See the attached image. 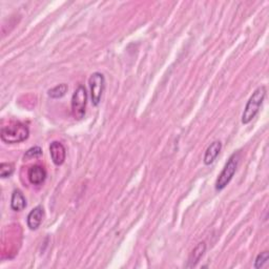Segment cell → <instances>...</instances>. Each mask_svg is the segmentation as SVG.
Listing matches in <instances>:
<instances>
[{
	"label": "cell",
	"mask_w": 269,
	"mask_h": 269,
	"mask_svg": "<svg viewBox=\"0 0 269 269\" xmlns=\"http://www.w3.org/2000/svg\"><path fill=\"white\" fill-rule=\"evenodd\" d=\"M67 89H69V86H67V84L61 83V84H59V85H57L53 88L49 89L48 95L51 97V98H53V99H59V98H62V97L67 93Z\"/></svg>",
	"instance_id": "cell-12"
},
{
	"label": "cell",
	"mask_w": 269,
	"mask_h": 269,
	"mask_svg": "<svg viewBox=\"0 0 269 269\" xmlns=\"http://www.w3.org/2000/svg\"><path fill=\"white\" fill-rule=\"evenodd\" d=\"M87 103V92L83 85H79L72 97V114L76 120L84 118Z\"/></svg>",
	"instance_id": "cell-4"
},
{
	"label": "cell",
	"mask_w": 269,
	"mask_h": 269,
	"mask_svg": "<svg viewBox=\"0 0 269 269\" xmlns=\"http://www.w3.org/2000/svg\"><path fill=\"white\" fill-rule=\"evenodd\" d=\"M27 207V200L20 190L16 189L12 193L11 208L14 212H21Z\"/></svg>",
	"instance_id": "cell-10"
},
{
	"label": "cell",
	"mask_w": 269,
	"mask_h": 269,
	"mask_svg": "<svg viewBox=\"0 0 269 269\" xmlns=\"http://www.w3.org/2000/svg\"><path fill=\"white\" fill-rule=\"evenodd\" d=\"M205 250H206V244H205V242L199 243L196 246V247H195V249H193L191 251V255L189 256V259H188V267L196 266L198 264L199 261L201 260V258L203 257Z\"/></svg>",
	"instance_id": "cell-11"
},
{
	"label": "cell",
	"mask_w": 269,
	"mask_h": 269,
	"mask_svg": "<svg viewBox=\"0 0 269 269\" xmlns=\"http://www.w3.org/2000/svg\"><path fill=\"white\" fill-rule=\"evenodd\" d=\"M50 154L52 157V160L56 164V165H62L66 157L65 148L62 143L58 141L52 142L50 145Z\"/></svg>",
	"instance_id": "cell-6"
},
{
	"label": "cell",
	"mask_w": 269,
	"mask_h": 269,
	"mask_svg": "<svg viewBox=\"0 0 269 269\" xmlns=\"http://www.w3.org/2000/svg\"><path fill=\"white\" fill-rule=\"evenodd\" d=\"M42 155V149L39 146H35L29 148L28 151L25 155V159H33V158H38Z\"/></svg>",
	"instance_id": "cell-15"
},
{
	"label": "cell",
	"mask_w": 269,
	"mask_h": 269,
	"mask_svg": "<svg viewBox=\"0 0 269 269\" xmlns=\"http://www.w3.org/2000/svg\"><path fill=\"white\" fill-rule=\"evenodd\" d=\"M266 96L265 86H259L246 104L244 113L242 115V123L248 124L253 118L257 116L260 110V107L262 106L263 100Z\"/></svg>",
	"instance_id": "cell-2"
},
{
	"label": "cell",
	"mask_w": 269,
	"mask_h": 269,
	"mask_svg": "<svg viewBox=\"0 0 269 269\" xmlns=\"http://www.w3.org/2000/svg\"><path fill=\"white\" fill-rule=\"evenodd\" d=\"M27 178L33 185H40L47 178V171L40 165H33L28 168Z\"/></svg>",
	"instance_id": "cell-8"
},
{
	"label": "cell",
	"mask_w": 269,
	"mask_h": 269,
	"mask_svg": "<svg viewBox=\"0 0 269 269\" xmlns=\"http://www.w3.org/2000/svg\"><path fill=\"white\" fill-rule=\"evenodd\" d=\"M221 149H222V143L220 141H215L207 147L204 155V159H203L205 165H211V164L215 162L216 157L219 156Z\"/></svg>",
	"instance_id": "cell-9"
},
{
	"label": "cell",
	"mask_w": 269,
	"mask_h": 269,
	"mask_svg": "<svg viewBox=\"0 0 269 269\" xmlns=\"http://www.w3.org/2000/svg\"><path fill=\"white\" fill-rule=\"evenodd\" d=\"M268 259H269V252L268 251L261 252L260 255L257 257L256 262H255V265H253V267H255L256 269L262 268L266 264Z\"/></svg>",
	"instance_id": "cell-14"
},
{
	"label": "cell",
	"mask_w": 269,
	"mask_h": 269,
	"mask_svg": "<svg viewBox=\"0 0 269 269\" xmlns=\"http://www.w3.org/2000/svg\"><path fill=\"white\" fill-rule=\"evenodd\" d=\"M43 215H44L43 207L40 205L35 207L27 215V227L31 230L38 229V227L41 225V223H42Z\"/></svg>",
	"instance_id": "cell-7"
},
{
	"label": "cell",
	"mask_w": 269,
	"mask_h": 269,
	"mask_svg": "<svg viewBox=\"0 0 269 269\" xmlns=\"http://www.w3.org/2000/svg\"><path fill=\"white\" fill-rule=\"evenodd\" d=\"M239 159H240V153H235L230 156V158L225 164V167L223 168L222 173L220 174L218 179H216V182H215L216 190L224 189L231 181V179H233V177L236 174V170L239 164Z\"/></svg>",
	"instance_id": "cell-3"
},
{
	"label": "cell",
	"mask_w": 269,
	"mask_h": 269,
	"mask_svg": "<svg viewBox=\"0 0 269 269\" xmlns=\"http://www.w3.org/2000/svg\"><path fill=\"white\" fill-rule=\"evenodd\" d=\"M88 83L89 87H91L92 103L95 107L99 106L104 92V87H106V79H104L103 74L94 73L92 76L89 77Z\"/></svg>",
	"instance_id": "cell-5"
},
{
	"label": "cell",
	"mask_w": 269,
	"mask_h": 269,
	"mask_svg": "<svg viewBox=\"0 0 269 269\" xmlns=\"http://www.w3.org/2000/svg\"><path fill=\"white\" fill-rule=\"evenodd\" d=\"M14 173V165L12 163H1L0 164V177L2 179L9 178Z\"/></svg>",
	"instance_id": "cell-13"
},
{
	"label": "cell",
	"mask_w": 269,
	"mask_h": 269,
	"mask_svg": "<svg viewBox=\"0 0 269 269\" xmlns=\"http://www.w3.org/2000/svg\"><path fill=\"white\" fill-rule=\"evenodd\" d=\"M29 131L28 128L24 123H13L1 129L0 138L7 144L20 143L28 138Z\"/></svg>",
	"instance_id": "cell-1"
}]
</instances>
